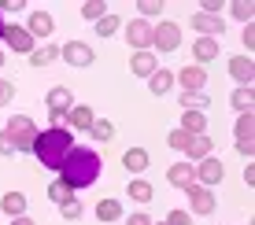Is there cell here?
Segmentation results:
<instances>
[{"mask_svg": "<svg viewBox=\"0 0 255 225\" xmlns=\"http://www.w3.org/2000/svg\"><path fill=\"white\" fill-rule=\"evenodd\" d=\"M100 170H104L100 155H96L93 148H78V144H74L70 155H67V162H63V170H59V181H63L70 192H82V188L96 185Z\"/></svg>", "mask_w": 255, "mask_h": 225, "instance_id": "obj_1", "label": "cell"}, {"mask_svg": "<svg viewBox=\"0 0 255 225\" xmlns=\"http://www.w3.org/2000/svg\"><path fill=\"white\" fill-rule=\"evenodd\" d=\"M70 148H74V133H70L67 126H48V129H41L37 141H33V155H37V162L45 170H63Z\"/></svg>", "mask_w": 255, "mask_h": 225, "instance_id": "obj_2", "label": "cell"}, {"mask_svg": "<svg viewBox=\"0 0 255 225\" xmlns=\"http://www.w3.org/2000/svg\"><path fill=\"white\" fill-rule=\"evenodd\" d=\"M4 133L11 137L15 151H33V141H37L41 129L33 126V118H30V115H11V122L4 126Z\"/></svg>", "mask_w": 255, "mask_h": 225, "instance_id": "obj_3", "label": "cell"}, {"mask_svg": "<svg viewBox=\"0 0 255 225\" xmlns=\"http://www.w3.org/2000/svg\"><path fill=\"white\" fill-rule=\"evenodd\" d=\"M152 48H159V52H178V48H181V26L170 22V19H163L159 26H152Z\"/></svg>", "mask_w": 255, "mask_h": 225, "instance_id": "obj_4", "label": "cell"}, {"mask_svg": "<svg viewBox=\"0 0 255 225\" xmlns=\"http://www.w3.org/2000/svg\"><path fill=\"white\" fill-rule=\"evenodd\" d=\"M0 41H4L11 52H19V56H30V52L37 48V41H33L30 33L22 30V26H15V22H4V33H0Z\"/></svg>", "mask_w": 255, "mask_h": 225, "instance_id": "obj_5", "label": "cell"}, {"mask_svg": "<svg viewBox=\"0 0 255 225\" xmlns=\"http://www.w3.org/2000/svg\"><path fill=\"white\" fill-rule=\"evenodd\" d=\"M59 59L70 63V67H93L96 52H93V45H85V41H67V45L59 48Z\"/></svg>", "mask_w": 255, "mask_h": 225, "instance_id": "obj_6", "label": "cell"}, {"mask_svg": "<svg viewBox=\"0 0 255 225\" xmlns=\"http://www.w3.org/2000/svg\"><path fill=\"white\" fill-rule=\"evenodd\" d=\"M192 170H196V185H204V188H215L218 181L226 177V166H222V159H218V155H207V159H200Z\"/></svg>", "mask_w": 255, "mask_h": 225, "instance_id": "obj_7", "label": "cell"}, {"mask_svg": "<svg viewBox=\"0 0 255 225\" xmlns=\"http://www.w3.org/2000/svg\"><path fill=\"white\" fill-rule=\"evenodd\" d=\"M126 45L133 52H152V22L148 19H133L126 26Z\"/></svg>", "mask_w": 255, "mask_h": 225, "instance_id": "obj_8", "label": "cell"}, {"mask_svg": "<svg viewBox=\"0 0 255 225\" xmlns=\"http://www.w3.org/2000/svg\"><path fill=\"white\" fill-rule=\"evenodd\" d=\"M226 71H230V77L237 81V89H252V81H255V63H252V56H233L230 63H226Z\"/></svg>", "mask_w": 255, "mask_h": 225, "instance_id": "obj_9", "label": "cell"}, {"mask_svg": "<svg viewBox=\"0 0 255 225\" xmlns=\"http://www.w3.org/2000/svg\"><path fill=\"white\" fill-rule=\"evenodd\" d=\"M185 196H189V211H192V214H215L218 200H215V192H211V188H204V185H189Z\"/></svg>", "mask_w": 255, "mask_h": 225, "instance_id": "obj_10", "label": "cell"}, {"mask_svg": "<svg viewBox=\"0 0 255 225\" xmlns=\"http://www.w3.org/2000/svg\"><path fill=\"white\" fill-rule=\"evenodd\" d=\"M174 81L181 85V92H204V85H207V71L204 67H196V63H185L178 74H174Z\"/></svg>", "mask_w": 255, "mask_h": 225, "instance_id": "obj_11", "label": "cell"}, {"mask_svg": "<svg viewBox=\"0 0 255 225\" xmlns=\"http://www.w3.org/2000/svg\"><path fill=\"white\" fill-rule=\"evenodd\" d=\"M189 26L200 33V37H215V41L226 33V19H222V15H204V11H200V15L189 19Z\"/></svg>", "mask_w": 255, "mask_h": 225, "instance_id": "obj_12", "label": "cell"}, {"mask_svg": "<svg viewBox=\"0 0 255 225\" xmlns=\"http://www.w3.org/2000/svg\"><path fill=\"white\" fill-rule=\"evenodd\" d=\"M45 103H48V115H67V111L74 107V92H70V85H52Z\"/></svg>", "mask_w": 255, "mask_h": 225, "instance_id": "obj_13", "label": "cell"}, {"mask_svg": "<svg viewBox=\"0 0 255 225\" xmlns=\"http://www.w3.org/2000/svg\"><path fill=\"white\" fill-rule=\"evenodd\" d=\"M96 122V115H93V107H85V103H74V107L67 111V129L70 133H89Z\"/></svg>", "mask_w": 255, "mask_h": 225, "instance_id": "obj_14", "label": "cell"}, {"mask_svg": "<svg viewBox=\"0 0 255 225\" xmlns=\"http://www.w3.org/2000/svg\"><path fill=\"white\" fill-rule=\"evenodd\" d=\"M26 33H30L33 41H45V37H52V30H56V19H52L48 11H30V19H26V26H22Z\"/></svg>", "mask_w": 255, "mask_h": 225, "instance_id": "obj_15", "label": "cell"}, {"mask_svg": "<svg viewBox=\"0 0 255 225\" xmlns=\"http://www.w3.org/2000/svg\"><path fill=\"white\" fill-rule=\"evenodd\" d=\"M207 155H215V141H211V133L192 137L189 148H185V162H192V166H196V162H200V159H207Z\"/></svg>", "mask_w": 255, "mask_h": 225, "instance_id": "obj_16", "label": "cell"}, {"mask_svg": "<svg viewBox=\"0 0 255 225\" xmlns=\"http://www.w3.org/2000/svg\"><path fill=\"white\" fill-rule=\"evenodd\" d=\"M122 166H126V174H144L152 166V155H148V148H126L122 151Z\"/></svg>", "mask_w": 255, "mask_h": 225, "instance_id": "obj_17", "label": "cell"}, {"mask_svg": "<svg viewBox=\"0 0 255 225\" xmlns=\"http://www.w3.org/2000/svg\"><path fill=\"white\" fill-rule=\"evenodd\" d=\"M155 71H159V59H155V52H133V59H129V74L152 77Z\"/></svg>", "mask_w": 255, "mask_h": 225, "instance_id": "obj_18", "label": "cell"}, {"mask_svg": "<svg viewBox=\"0 0 255 225\" xmlns=\"http://www.w3.org/2000/svg\"><path fill=\"white\" fill-rule=\"evenodd\" d=\"M166 181H170L174 188L185 192L189 185H196V170H192V162H174V166L166 170Z\"/></svg>", "mask_w": 255, "mask_h": 225, "instance_id": "obj_19", "label": "cell"}, {"mask_svg": "<svg viewBox=\"0 0 255 225\" xmlns=\"http://www.w3.org/2000/svg\"><path fill=\"white\" fill-rule=\"evenodd\" d=\"M218 41L215 37H196V45H192V56H196V67H204L211 63V59H218Z\"/></svg>", "mask_w": 255, "mask_h": 225, "instance_id": "obj_20", "label": "cell"}, {"mask_svg": "<svg viewBox=\"0 0 255 225\" xmlns=\"http://www.w3.org/2000/svg\"><path fill=\"white\" fill-rule=\"evenodd\" d=\"M178 129H185L189 137L207 133V115H204V111H181V126Z\"/></svg>", "mask_w": 255, "mask_h": 225, "instance_id": "obj_21", "label": "cell"}, {"mask_svg": "<svg viewBox=\"0 0 255 225\" xmlns=\"http://www.w3.org/2000/svg\"><path fill=\"white\" fill-rule=\"evenodd\" d=\"M170 89H174V71H166V67H159V71L148 77V92L152 96H166Z\"/></svg>", "mask_w": 255, "mask_h": 225, "instance_id": "obj_22", "label": "cell"}, {"mask_svg": "<svg viewBox=\"0 0 255 225\" xmlns=\"http://www.w3.org/2000/svg\"><path fill=\"white\" fill-rule=\"evenodd\" d=\"M0 211H4L7 218H22L26 214V196L22 192H4L0 196Z\"/></svg>", "mask_w": 255, "mask_h": 225, "instance_id": "obj_23", "label": "cell"}, {"mask_svg": "<svg viewBox=\"0 0 255 225\" xmlns=\"http://www.w3.org/2000/svg\"><path fill=\"white\" fill-rule=\"evenodd\" d=\"M26 59H30V67H37V71H41V67H48V63H56V59H59V48L56 45H41V48H33Z\"/></svg>", "mask_w": 255, "mask_h": 225, "instance_id": "obj_24", "label": "cell"}, {"mask_svg": "<svg viewBox=\"0 0 255 225\" xmlns=\"http://www.w3.org/2000/svg\"><path fill=\"white\" fill-rule=\"evenodd\" d=\"M96 222H122V203L119 200H100L96 203Z\"/></svg>", "mask_w": 255, "mask_h": 225, "instance_id": "obj_25", "label": "cell"}, {"mask_svg": "<svg viewBox=\"0 0 255 225\" xmlns=\"http://www.w3.org/2000/svg\"><path fill=\"white\" fill-rule=\"evenodd\" d=\"M230 103L237 107V115H252V111H255V92L252 89H233Z\"/></svg>", "mask_w": 255, "mask_h": 225, "instance_id": "obj_26", "label": "cell"}, {"mask_svg": "<svg viewBox=\"0 0 255 225\" xmlns=\"http://www.w3.org/2000/svg\"><path fill=\"white\" fill-rule=\"evenodd\" d=\"M126 192H129V200H137V203H152L155 188L148 185V181H140V177H133V181H129V188H126Z\"/></svg>", "mask_w": 255, "mask_h": 225, "instance_id": "obj_27", "label": "cell"}, {"mask_svg": "<svg viewBox=\"0 0 255 225\" xmlns=\"http://www.w3.org/2000/svg\"><path fill=\"white\" fill-rule=\"evenodd\" d=\"M89 137H93V141H100V144H111V141H115V122H108V118H96L93 129H89Z\"/></svg>", "mask_w": 255, "mask_h": 225, "instance_id": "obj_28", "label": "cell"}, {"mask_svg": "<svg viewBox=\"0 0 255 225\" xmlns=\"http://www.w3.org/2000/svg\"><path fill=\"white\" fill-rule=\"evenodd\" d=\"M96 37H115V33L122 30V19L119 15H104V19H96Z\"/></svg>", "mask_w": 255, "mask_h": 225, "instance_id": "obj_29", "label": "cell"}, {"mask_svg": "<svg viewBox=\"0 0 255 225\" xmlns=\"http://www.w3.org/2000/svg\"><path fill=\"white\" fill-rule=\"evenodd\" d=\"M230 11H233V19H241L244 26H248V22L255 19V4H252V0H233V4H230Z\"/></svg>", "mask_w": 255, "mask_h": 225, "instance_id": "obj_30", "label": "cell"}, {"mask_svg": "<svg viewBox=\"0 0 255 225\" xmlns=\"http://www.w3.org/2000/svg\"><path fill=\"white\" fill-rule=\"evenodd\" d=\"M178 103H181V111H204L211 100L204 96V92H181V100H178Z\"/></svg>", "mask_w": 255, "mask_h": 225, "instance_id": "obj_31", "label": "cell"}, {"mask_svg": "<svg viewBox=\"0 0 255 225\" xmlns=\"http://www.w3.org/2000/svg\"><path fill=\"white\" fill-rule=\"evenodd\" d=\"M237 141H255V115L237 118Z\"/></svg>", "mask_w": 255, "mask_h": 225, "instance_id": "obj_32", "label": "cell"}, {"mask_svg": "<svg viewBox=\"0 0 255 225\" xmlns=\"http://www.w3.org/2000/svg\"><path fill=\"white\" fill-rule=\"evenodd\" d=\"M82 15L89 22H96V19H104V15H108V4H104V0H85L82 4Z\"/></svg>", "mask_w": 255, "mask_h": 225, "instance_id": "obj_33", "label": "cell"}, {"mask_svg": "<svg viewBox=\"0 0 255 225\" xmlns=\"http://www.w3.org/2000/svg\"><path fill=\"white\" fill-rule=\"evenodd\" d=\"M82 211H85V207H82V200H74V196H70L67 203H59V214H63V222H78V218H82Z\"/></svg>", "mask_w": 255, "mask_h": 225, "instance_id": "obj_34", "label": "cell"}, {"mask_svg": "<svg viewBox=\"0 0 255 225\" xmlns=\"http://www.w3.org/2000/svg\"><path fill=\"white\" fill-rule=\"evenodd\" d=\"M189 141H192V137L185 133V129H170V133H166V148H174V151H185Z\"/></svg>", "mask_w": 255, "mask_h": 225, "instance_id": "obj_35", "label": "cell"}, {"mask_svg": "<svg viewBox=\"0 0 255 225\" xmlns=\"http://www.w3.org/2000/svg\"><path fill=\"white\" fill-rule=\"evenodd\" d=\"M48 200H52V203H67V200H70V188H67V185H63L59 177H56V181L48 185Z\"/></svg>", "mask_w": 255, "mask_h": 225, "instance_id": "obj_36", "label": "cell"}, {"mask_svg": "<svg viewBox=\"0 0 255 225\" xmlns=\"http://www.w3.org/2000/svg\"><path fill=\"white\" fill-rule=\"evenodd\" d=\"M137 11H140V19L144 15H163V0H137Z\"/></svg>", "mask_w": 255, "mask_h": 225, "instance_id": "obj_37", "label": "cell"}, {"mask_svg": "<svg viewBox=\"0 0 255 225\" xmlns=\"http://www.w3.org/2000/svg\"><path fill=\"white\" fill-rule=\"evenodd\" d=\"M11 100H15V81H4V77H0V107L11 103Z\"/></svg>", "mask_w": 255, "mask_h": 225, "instance_id": "obj_38", "label": "cell"}, {"mask_svg": "<svg viewBox=\"0 0 255 225\" xmlns=\"http://www.w3.org/2000/svg\"><path fill=\"white\" fill-rule=\"evenodd\" d=\"M166 225H192V218H189V211H170L166 214Z\"/></svg>", "mask_w": 255, "mask_h": 225, "instance_id": "obj_39", "label": "cell"}, {"mask_svg": "<svg viewBox=\"0 0 255 225\" xmlns=\"http://www.w3.org/2000/svg\"><path fill=\"white\" fill-rule=\"evenodd\" d=\"M22 0H0V15H11V11H22Z\"/></svg>", "mask_w": 255, "mask_h": 225, "instance_id": "obj_40", "label": "cell"}, {"mask_svg": "<svg viewBox=\"0 0 255 225\" xmlns=\"http://www.w3.org/2000/svg\"><path fill=\"white\" fill-rule=\"evenodd\" d=\"M241 45H248V56L255 52V26H252V22L244 26V37H241Z\"/></svg>", "mask_w": 255, "mask_h": 225, "instance_id": "obj_41", "label": "cell"}, {"mask_svg": "<svg viewBox=\"0 0 255 225\" xmlns=\"http://www.w3.org/2000/svg\"><path fill=\"white\" fill-rule=\"evenodd\" d=\"M0 155H19V151H15V144H11V137H7L4 129H0Z\"/></svg>", "mask_w": 255, "mask_h": 225, "instance_id": "obj_42", "label": "cell"}, {"mask_svg": "<svg viewBox=\"0 0 255 225\" xmlns=\"http://www.w3.org/2000/svg\"><path fill=\"white\" fill-rule=\"evenodd\" d=\"M200 11H204V15H218V11H222V0H204Z\"/></svg>", "mask_w": 255, "mask_h": 225, "instance_id": "obj_43", "label": "cell"}, {"mask_svg": "<svg viewBox=\"0 0 255 225\" xmlns=\"http://www.w3.org/2000/svg\"><path fill=\"white\" fill-rule=\"evenodd\" d=\"M237 151H241L244 159H252L255 155V141H237Z\"/></svg>", "mask_w": 255, "mask_h": 225, "instance_id": "obj_44", "label": "cell"}, {"mask_svg": "<svg viewBox=\"0 0 255 225\" xmlns=\"http://www.w3.org/2000/svg\"><path fill=\"white\" fill-rule=\"evenodd\" d=\"M126 225H152V218H148L144 211H137V214H129V222Z\"/></svg>", "mask_w": 255, "mask_h": 225, "instance_id": "obj_45", "label": "cell"}, {"mask_svg": "<svg viewBox=\"0 0 255 225\" xmlns=\"http://www.w3.org/2000/svg\"><path fill=\"white\" fill-rule=\"evenodd\" d=\"M244 181H248V188L255 185V166H252V162H244Z\"/></svg>", "mask_w": 255, "mask_h": 225, "instance_id": "obj_46", "label": "cell"}, {"mask_svg": "<svg viewBox=\"0 0 255 225\" xmlns=\"http://www.w3.org/2000/svg\"><path fill=\"white\" fill-rule=\"evenodd\" d=\"M11 225H41V222H33L30 214H22V218H11Z\"/></svg>", "mask_w": 255, "mask_h": 225, "instance_id": "obj_47", "label": "cell"}, {"mask_svg": "<svg viewBox=\"0 0 255 225\" xmlns=\"http://www.w3.org/2000/svg\"><path fill=\"white\" fill-rule=\"evenodd\" d=\"M0 67H4V48H0Z\"/></svg>", "mask_w": 255, "mask_h": 225, "instance_id": "obj_48", "label": "cell"}, {"mask_svg": "<svg viewBox=\"0 0 255 225\" xmlns=\"http://www.w3.org/2000/svg\"><path fill=\"white\" fill-rule=\"evenodd\" d=\"M0 33H4V15H0Z\"/></svg>", "mask_w": 255, "mask_h": 225, "instance_id": "obj_49", "label": "cell"}, {"mask_svg": "<svg viewBox=\"0 0 255 225\" xmlns=\"http://www.w3.org/2000/svg\"><path fill=\"white\" fill-rule=\"evenodd\" d=\"M152 225H166V222H152Z\"/></svg>", "mask_w": 255, "mask_h": 225, "instance_id": "obj_50", "label": "cell"}]
</instances>
